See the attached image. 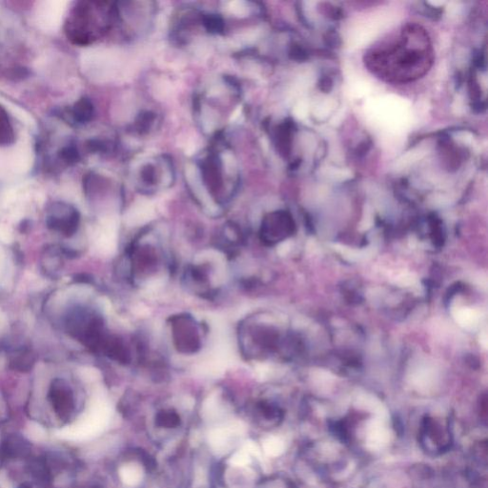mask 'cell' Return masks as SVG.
I'll return each instance as SVG.
<instances>
[{"mask_svg": "<svg viewBox=\"0 0 488 488\" xmlns=\"http://www.w3.org/2000/svg\"><path fill=\"white\" fill-rule=\"evenodd\" d=\"M456 318L457 321L465 327H472L476 325V323L479 321L477 312L468 308H463L458 310L456 314Z\"/></svg>", "mask_w": 488, "mask_h": 488, "instance_id": "cell-11", "label": "cell"}, {"mask_svg": "<svg viewBox=\"0 0 488 488\" xmlns=\"http://www.w3.org/2000/svg\"><path fill=\"white\" fill-rule=\"evenodd\" d=\"M129 174L134 189L147 196L170 188L176 179L174 162L163 154L136 159L130 166Z\"/></svg>", "mask_w": 488, "mask_h": 488, "instance_id": "cell-4", "label": "cell"}, {"mask_svg": "<svg viewBox=\"0 0 488 488\" xmlns=\"http://www.w3.org/2000/svg\"><path fill=\"white\" fill-rule=\"evenodd\" d=\"M184 178L198 203L206 210L218 213L233 200L242 176L233 149L220 135L188 162Z\"/></svg>", "mask_w": 488, "mask_h": 488, "instance_id": "cell-1", "label": "cell"}, {"mask_svg": "<svg viewBox=\"0 0 488 488\" xmlns=\"http://www.w3.org/2000/svg\"><path fill=\"white\" fill-rule=\"evenodd\" d=\"M257 488H291L288 483L282 480H266L262 482Z\"/></svg>", "mask_w": 488, "mask_h": 488, "instance_id": "cell-12", "label": "cell"}, {"mask_svg": "<svg viewBox=\"0 0 488 488\" xmlns=\"http://www.w3.org/2000/svg\"><path fill=\"white\" fill-rule=\"evenodd\" d=\"M156 122H157V117L154 112H142L134 120L133 131L138 134L149 133L154 130Z\"/></svg>", "mask_w": 488, "mask_h": 488, "instance_id": "cell-10", "label": "cell"}, {"mask_svg": "<svg viewBox=\"0 0 488 488\" xmlns=\"http://www.w3.org/2000/svg\"><path fill=\"white\" fill-rule=\"evenodd\" d=\"M196 324L187 317H179L173 323L174 340L178 349L185 353L196 352L200 348V335Z\"/></svg>", "mask_w": 488, "mask_h": 488, "instance_id": "cell-8", "label": "cell"}, {"mask_svg": "<svg viewBox=\"0 0 488 488\" xmlns=\"http://www.w3.org/2000/svg\"><path fill=\"white\" fill-rule=\"evenodd\" d=\"M67 1L44 0L36 3L33 18L39 29L45 32L56 31L63 20L66 11Z\"/></svg>", "mask_w": 488, "mask_h": 488, "instance_id": "cell-6", "label": "cell"}, {"mask_svg": "<svg viewBox=\"0 0 488 488\" xmlns=\"http://www.w3.org/2000/svg\"><path fill=\"white\" fill-rule=\"evenodd\" d=\"M183 421L181 415L174 408H161L155 413L152 424L156 441L164 444L174 441L177 435L182 430Z\"/></svg>", "mask_w": 488, "mask_h": 488, "instance_id": "cell-7", "label": "cell"}, {"mask_svg": "<svg viewBox=\"0 0 488 488\" xmlns=\"http://www.w3.org/2000/svg\"><path fill=\"white\" fill-rule=\"evenodd\" d=\"M29 488L28 486H26V485H23V486H21V487H20V488Z\"/></svg>", "mask_w": 488, "mask_h": 488, "instance_id": "cell-13", "label": "cell"}, {"mask_svg": "<svg viewBox=\"0 0 488 488\" xmlns=\"http://www.w3.org/2000/svg\"><path fill=\"white\" fill-rule=\"evenodd\" d=\"M242 100L240 84L229 77L207 83L194 100L195 118L200 129L215 138L222 135L224 124Z\"/></svg>", "mask_w": 488, "mask_h": 488, "instance_id": "cell-3", "label": "cell"}, {"mask_svg": "<svg viewBox=\"0 0 488 488\" xmlns=\"http://www.w3.org/2000/svg\"><path fill=\"white\" fill-rule=\"evenodd\" d=\"M449 431L444 429L441 423H436L432 420L426 421L422 424V443L426 444L427 448L434 446V451H441L449 447Z\"/></svg>", "mask_w": 488, "mask_h": 488, "instance_id": "cell-9", "label": "cell"}, {"mask_svg": "<svg viewBox=\"0 0 488 488\" xmlns=\"http://www.w3.org/2000/svg\"><path fill=\"white\" fill-rule=\"evenodd\" d=\"M157 8L152 1H122L115 6V22L125 40L138 39L152 29Z\"/></svg>", "mask_w": 488, "mask_h": 488, "instance_id": "cell-5", "label": "cell"}, {"mask_svg": "<svg viewBox=\"0 0 488 488\" xmlns=\"http://www.w3.org/2000/svg\"><path fill=\"white\" fill-rule=\"evenodd\" d=\"M432 59L427 33L421 26L409 24L402 29L396 40L369 53L366 64L382 78L404 82L425 74Z\"/></svg>", "mask_w": 488, "mask_h": 488, "instance_id": "cell-2", "label": "cell"}]
</instances>
